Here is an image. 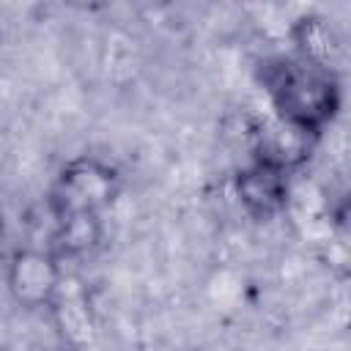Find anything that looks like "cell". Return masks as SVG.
<instances>
[{"instance_id": "6da1fadb", "label": "cell", "mask_w": 351, "mask_h": 351, "mask_svg": "<svg viewBox=\"0 0 351 351\" xmlns=\"http://www.w3.org/2000/svg\"><path fill=\"white\" fill-rule=\"evenodd\" d=\"M258 80L274 107V115L321 137L340 110L337 71L302 60L299 55H271L258 66Z\"/></svg>"}, {"instance_id": "7a4b0ae2", "label": "cell", "mask_w": 351, "mask_h": 351, "mask_svg": "<svg viewBox=\"0 0 351 351\" xmlns=\"http://www.w3.org/2000/svg\"><path fill=\"white\" fill-rule=\"evenodd\" d=\"M123 178L115 165L99 156H77L71 159L55 178L49 192V208L55 219L71 214H99L115 203L121 195Z\"/></svg>"}, {"instance_id": "3957f363", "label": "cell", "mask_w": 351, "mask_h": 351, "mask_svg": "<svg viewBox=\"0 0 351 351\" xmlns=\"http://www.w3.org/2000/svg\"><path fill=\"white\" fill-rule=\"evenodd\" d=\"M5 285L11 299L25 310L52 307L63 285V261L52 250L22 247L8 261Z\"/></svg>"}, {"instance_id": "277c9868", "label": "cell", "mask_w": 351, "mask_h": 351, "mask_svg": "<svg viewBox=\"0 0 351 351\" xmlns=\"http://www.w3.org/2000/svg\"><path fill=\"white\" fill-rule=\"evenodd\" d=\"M233 189H236V197L244 206V211L258 222H266V219H274L277 214H282L288 208L291 192H293L291 173H285L274 165H266L261 159H252L247 167H241L236 173Z\"/></svg>"}, {"instance_id": "5b68a950", "label": "cell", "mask_w": 351, "mask_h": 351, "mask_svg": "<svg viewBox=\"0 0 351 351\" xmlns=\"http://www.w3.org/2000/svg\"><path fill=\"white\" fill-rule=\"evenodd\" d=\"M315 134L304 132L302 126H293L282 118H271L266 121L261 129H258V137H255V159L266 162V165H274L285 173H293L296 167H302L313 148H315Z\"/></svg>"}, {"instance_id": "8992f818", "label": "cell", "mask_w": 351, "mask_h": 351, "mask_svg": "<svg viewBox=\"0 0 351 351\" xmlns=\"http://www.w3.org/2000/svg\"><path fill=\"white\" fill-rule=\"evenodd\" d=\"M291 41L296 47V55L307 63H315L321 69L337 71V60L343 55L340 36L329 25L326 16L304 14L291 25Z\"/></svg>"}, {"instance_id": "52a82bcc", "label": "cell", "mask_w": 351, "mask_h": 351, "mask_svg": "<svg viewBox=\"0 0 351 351\" xmlns=\"http://www.w3.org/2000/svg\"><path fill=\"white\" fill-rule=\"evenodd\" d=\"M104 225L99 214H71L55 219V233H52V252L63 261L69 258H82L93 252L101 244Z\"/></svg>"}, {"instance_id": "ba28073f", "label": "cell", "mask_w": 351, "mask_h": 351, "mask_svg": "<svg viewBox=\"0 0 351 351\" xmlns=\"http://www.w3.org/2000/svg\"><path fill=\"white\" fill-rule=\"evenodd\" d=\"M3 233H5V214H3V206H0V241H3Z\"/></svg>"}]
</instances>
